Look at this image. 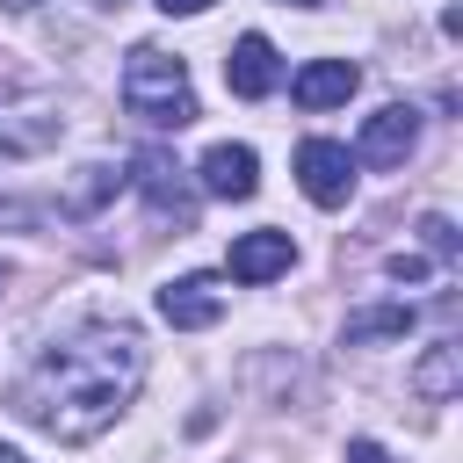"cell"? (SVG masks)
<instances>
[{"label": "cell", "instance_id": "6da1fadb", "mask_svg": "<svg viewBox=\"0 0 463 463\" xmlns=\"http://www.w3.org/2000/svg\"><path fill=\"white\" fill-rule=\"evenodd\" d=\"M145 383V340L123 318H80L65 326L29 376L14 383V412L58 441H94L123 420V405Z\"/></svg>", "mask_w": 463, "mask_h": 463}, {"label": "cell", "instance_id": "7a4b0ae2", "mask_svg": "<svg viewBox=\"0 0 463 463\" xmlns=\"http://www.w3.org/2000/svg\"><path fill=\"white\" fill-rule=\"evenodd\" d=\"M123 109H130L137 123H152V130H181V123H195L188 65H181L174 51H159V43H137V51L123 58Z\"/></svg>", "mask_w": 463, "mask_h": 463}, {"label": "cell", "instance_id": "3957f363", "mask_svg": "<svg viewBox=\"0 0 463 463\" xmlns=\"http://www.w3.org/2000/svg\"><path fill=\"white\" fill-rule=\"evenodd\" d=\"M58 137H65V109H58V94H43V87H14V94H0V166L36 159V152H51Z\"/></svg>", "mask_w": 463, "mask_h": 463}, {"label": "cell", "instance_id": "277c9868", "mask_svg": "<svg viewBox=\"0 0 463 463\" xmlns=\"http://www.w3.org/2000/svg\"><path fill=\"white\" fill-rule=\"evenodd\" d=\"M297 188L318 203V210H340L354 195V152L333 145V137H304L297 145Z\"/></svg>", "mask_w": 463, "mask_h": 463}, {"label": "cell", "instance_id": "5b68a950", "mask_svg": "<svg viewBox=\"0 0 463 463\" xmlns=\"http://www.w3.org/2000/svg\"><path fill=\"white\" fill-rule=\"evenodd\" d=\"M412 145H420V109H412V101H383L376 116H362L354 166H405Z\"/></svg>", "mask_w": 463, "mask_h": 463}, {"label": "cell", "instance_id": "8992f818", "mask_svg": "<svg viewBox=\"0 0 463 463\" xmlns=\"http://www.w3.org/2000/svg\"><path fill=\"white\" fill-rule=\"evenodd\" d=\"M159 318L181 326V333H203L224 318V275H174L159 289Z\"/></svg>", "mask_w": 463, "mask_h": 463}, {"label": "cell", "instance_id": "52a82bcc", "mask_svg": "<svg viewBox=\"0 0 463 463\" xmlns=\"http://www.w3.org/2000/svg\"><path fill=\"white\" fill-rule=\"evenodd\" d=\"M289 268H297V239L289 232H239L232 239V260H224L232 282H275Z\"/></svg>", "mask_w": 463, "mask_h": 463}, {"label": "cell", "instance_id": "ba28073f", "mask_svg": "<svg viewBox=\"0 0 463 463\" xmlns=\"http://www.w3.org/2000/svg\"><path fill=\"white\" fill-rule=\"evenodd\" d=\"M275 80H282V65H275V43H268L260 29H246V36L224 51V87H232L239 101H260V94H275Z\"/></svg>", "mask_w": 463, "mask_h": 463}, {"label": "cell", "instance_id": "9c48e42d", "mask_svg": "<svg viewBox=\"0 0 463 463\" xmlns=\"http://www.w3.org/2000/svg\"><path fill=\"white\" fill-rule=\"evenodd\" d=\"M195 181H203V195L246 203V195L260 188V159H253V145H210L203 166H195Z\"/></svg>", "mask_w": 463, "mask_h": 463}, {"label": "cell", "instance_id": "30bf717a", "mask_svg": "<svg viewBox=\"0 0 463 463\" xmlns=\"http://www.w3.org/2000/svg\"><path fill=\"white\" fill-rule=\"evenodd\" d=\"M137 195L159 210V217H174V224H188L195 217V195H188V181H181V166L166 159V152H137Z\"/></svg>", "mask_w": 463, "mask_h": 463}, {"label": "cell", "instance_id": "8fae6325", "mask_svg": "<svg viewBox=\"0 0 463 463\" xmlns=\"http://www.w3.org/2000/svg\"><path fill=\"white\" fill-rule=\"evenodd\" d=\"M354 87H362V65H347V58H311V65L289 80L297 109H311V116H318V109H340Z\"/></svg>", "mask_w": 463, "mask_h": 463}, {"label": "cell", "instance_id": "7c38bea8", "mask_svg": "<svg viewBox=\"0 0 463 463\" xmlns=\"http://www.w3.org/2000/svg\"><path fill=\"white\" fill-rule=\"evenodd\" d=\"M412 333V304H369V311H354L347 326H340V340L347 347H369V340H405Z\"/></svg>", "mask_w": 463, "mask_h": 463}, {"label": "cell", "instance_id": "4fadbf2b", "mask_svg": "<svg viewBox=\"0 0 463 463\" xmlns=\"http://www.w3.org/2000/svg\"><path fill=\"white\" fill-rule=\"evenodd\" d=\"M123 181H130L123 166H109V159H94V166H80V188L65 195V210H72V217H87V210H94V203H109V195H116Z\"/></svg>", "mask_w": 463, "mask_h": 463}, {"label": "cell", "instance_id": "5bb4252c", "mask_svg": "<svg viewBox=\"0 0 463 463\" xmlns=\"http://www.w3.org/2000/svg\"><path fill=\"white\" fill-rule=\"evenodd\" d=\"M420 391H427V398H449V391H456V347H434V354L420 362Z\"/></svg>", "mask_w": 463, "mask_h": 463}, {"label": "cell", "instance_id": "9a60e30c", "mask_svg": "<svg viewBox=\"0 0 463 463\" xmlns=\"http://www.w3.org/2000/svg\"><path fill=\"white\" fill-rule=\"evenodd\" d=\"M420 239H427V253H441V260L456 253V224H449L441 210H434V217H420Z\"/></svg>", "mask_w": 463, "mask_h": 463}, {"label": "cell", "instance_id": "2e32d148", "mask_svg": "<svg viewBox=\"0 0 463 463\" xmlns=\"http://www.w3.org/2000/svg\"><path fill=\"white\" fill-rule=\"evenodd\" d=\"M383 268H391V282H427V260L420 253H391Z\"/></svg>", "mask_w": 463, "mask_h": 463}, {"label": "cell", "instance_id": "e0dca14e", "mask_svg": "<svg viewBox=\"0 0 463 463\" xmlns=\"http://www.w3.org/2000/svg\"><path fill=\"white\" fill-rule=\"evenodd\" d=\"M152 7H159V14H203L210 0H152Z\"/></svg>", "mask_w": 463, "mask_h": 463}, {"label": "cell", "instance_id": "ac0fdd59", "mask_svg": "<svg viewBox=\"0 0 463 463\" xmlns=\"http://www.w3.org/2000/svg\"><path fill=\"white\" fill-rule=\"evenodd\" d=\"M0 463H29V456H22V449H7V441H0Z\"/></svg>", "mask_w": 463, "mask_h": 463}, {"label": "cell", "instance_id": "d6986e66", "mask_svg": "<svg viewBox=\"0 0 463 463\" xmlns=\"http://www.w3.org/2000/svg\"><path fill=\"white\" fill-rule=\"evenodd\" d=\"M275 7H318V0H275Z\"/></svg>", "mask_w": 463, "mask_h": 463}, {"label": "cell", "instance_id": "ffe728a7", "mask_svg": "<svg viewBox=\"0 0 463 463\" xmlns=\"http://www.w3.org/2000/svg\"><path fill=\"white\" fill-rule=\"evenodd\" d=\"M0 7H36V0H0Z\"/></svg>", "mask_w": 463, "mask_h": 463}]
</instances>
